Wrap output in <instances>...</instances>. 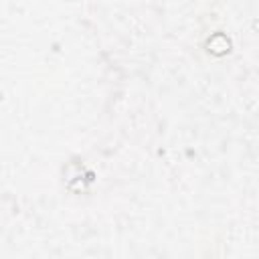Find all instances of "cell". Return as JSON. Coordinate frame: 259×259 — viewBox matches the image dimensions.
Instances as JSON below:
<instances>
[{
  "instance_id": "6da1fadb",
  "label": "cell",
  "mask_w": 259,
  "mask_h": 259,
  "mask_svg": "<svg viewBox=\"0 0 259 259\" xmlns=\"http://www.w3.org/2000/svg\"><path fill=\"white\" fill-rule=\"evenodd\" d=\"M95 182H97V174L81 158L73 156L63 166V186L71 194H89Z\"/></svg>"
},
{
  "instance_id": "7a4b0ae2",
  "label": "cell",
  "mask_w": 259,
  "mask_h": 259,
  "mask_svg": "<svg viewBox=\"0 0 259 259\" xmlns=\"http://www.w3.org/2000/svg\"><path fill=\"white\" fill-rule=\"evenodd\" d=\"M204 49H206V53L212 55V57H225V55L231 53L233 42H231V38H229L227 32H223V30H214V32H210V34L206 36V40H204Z\"/></svg>"
}]
</instances>
